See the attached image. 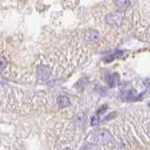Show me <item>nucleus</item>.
Listing matches in <instances>:
<instances>
[{"label": "nucleus", "instance_id": "obj_1", "mask_svg": "<svg viewBox=\"0 0 150 150\" xmlns=\"http://www.w3.org/2000/svg\"><path fill=\"white\" fill-rule=\"evenodd\" d=\"M93 140L96 141V143L102 144V145H107V146H111L114 144V140L112 136L108 130L101 129L96 131L95 135H93Z\"/></svg>", "mask_w": 150, "mask_h": 150}, {"label": "nucleus", "instance_id": "obj_2", "mask_svg": "<svg viewBox=\"0 0 150 150\" xmlns=\"http://www.w3.org/2000/svg\"><path fill=\"white\" fill-rule=\"evenodd\" d=\"M123 21H124V16L121 13H117V12L109 14L108 17H107V22L110 25H112V27H118V25H120L123 23Z\"/></svg>", "mask_w": 150, "mask_h": 150}, {"label": "nucleus", "instance_id": "obj_3", "mask_svg": "<svg viewBox=\"0 0 150 150\" xmlns=\"http://www.w3.org/2000/svg\"><path fill=\"white\" fill-rule=\"evenodd\" d=\"M50 69L48 67L46 66H39L37 69V76H38V79H39V80L41 81H46L49 78H50Z\"/></svg>", "mask_w": 150, "mask_h": 150}, {"label": "nucleus", "instance_id": "obj_4", "mask_svg": "<svg viewBox=\"0 0 150 150\" xmlns=\"http://www.w3.org/2000/svg\"><path fill=\"white\" fill-rule=\"evenodd\" d=\"M99 33H98L95 29H89V30L85 31L84 38L85 40L89 42H96L99 40Z\"/></svg>", "mask_w": 150, "mask_h": 150}, {"label": "nucleus", "instance_id": "obj_5", "mask_svg": "<svg viewBox=\"0 0 150 150\" xmlns=\"http://www.w3.org/2000/svg\"><path fill=\"white\" fill-rule=\"evenodd\" d=\"M106 110H107V106H104V107H102V108L97 111L96 114L95 115V116H93V118L92 120V125L93 126H96L97 124H99L100 120H101V115L104 114Z\"/></svg>", "mask_w": 150, "mask_h": 150}, {"label": "nucleus", "instance_id": "obj_6", "mask_svg": "<svg viewBox=\"0 0 150 150\" xmlns=\"http://www.w3.org/2000/svg\"><path fill=\"white\" fill-rule=\"evenodd\" d=\"M57 104L59 105V108H66V107L70 106L71 103H70V100L68 97L61 96L57 98Z\"/></svg>", "mask_w": 150, "mask_h": 150}, {"label": "nucleus", "instance_id": "obj_7", "mask_svg": "<svg viewBox=\"0 0 150 150\" xmlns=\"http://www.w3.org/2000/svg\"><path fill=\"white\" fill-rule=\"evenodd\" d=\"M108 82L110 86H115L119 83V76L117 74H113V75H110L109 76V79H108Z\"/></svg>", "mask_w": 150, "mask_h": 150}, {"label": "nucleus", "instance_id": "obj_8", "mask_svg": "<svg viewBox=\"0 0 150 150\" xmlns=\"http://www.w3.org/2000/svg\"><path fill=\"white\" fill-rule=\"evenodd\" d=\"M83 150H100L99 148H98L96 144H88L85 145V147Z\"/></svg>", "mask_w": 150, "mask_h": 150}, {"label": "nucleus", "instance_id": "obj_9", "mask_svg": "<svg viewBox=\"0 0 150 150\" xmlns=\"http://www.w3.org/2000/svg\"><path fill=\"white\" fill-rule=\"evenodd\" d=\"M126 97H127V100H134V99H135L134 97H136V96H135V92H133V91L127 92Z\"/></svg>", "mask_w": 150, "mask_h": 150}, {"label": "nucleus", "instance_id": "obj_10", "mask_svg": "<svg viewBox=\"0 0 150 150\" xmlns=\"http://www.w3.org/2000/svg\"><path fill=\"white\" fill-rule=\"evenodd\" d=\"M7 64H8V62H7V61L4 58H0V72H1L4 68H5L6 66H7Z\"/></svg>", "mask_w": 150, "mask_h": 150}, {"label": "nucleus", "instance_id": "obj_11", "mask_svg": "<svg viewBox=\"0 0 150 150\" xmlns=\"http://www.w3.org/2000/svg\"><path fill=\"white\" fill-rule=\"evenodd\" d=\"M64 150H71V149H64Z\"/></svg>", "mask_w": 150, "mask_h": 150}]
</instances>
